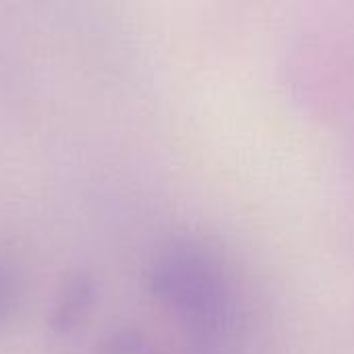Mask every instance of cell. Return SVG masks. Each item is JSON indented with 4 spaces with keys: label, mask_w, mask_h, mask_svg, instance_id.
<instances>
[{
    "label": "cell",
    "mask_w": 354,
    "mask_h": 354,
    "mask_svg": "<svg viewBox=\"0 0 354 354\" xmlns=\"http://www.w3.org/2000/svg\"><path fill=\"white\" fill-rule=\"evenodd\" d=\"M147 284L160 307L195 346L216 348L236 319V299L222 255L195 236H174L153 255Z\"/></svg>",
    "instance_id": "6da1fadb"
},
{
    "label": "cell",
    "mask_w": 354,
    "mask_h": 354,
    "mask_svg": "<svg viewBox=\"0 0 354 354\" xmlns=\"http://www.w3.org/2000/svg\"><path fill=\"white\" fill-rule=\"evenodd\" d=\"M97 282L91 274L79 272L71 276L54 297L48 313V328L58 338L77 334L91 317L97 305Z\"/></svg>",
    "instance_id": "7a4b0ae2"
},
{
    "label": "cell",
    "mask_w": 354,
    "mask_h": 354,
    "mask_svg": "<svg viewBox=\"0 0 354 354\" xmlns=\"http://www.w3.org/2000/svg\"><path fill=\"white\" fill-rule=\"evenodd\" d=\"M100 354H160L156 344L139 330L133 328H122L112 332L102 348Z\"/></svg>",
    "instance_id": "3957f363"
},
{
    "label": "cell",
    "mask_w": 354,
    "mask_h": 354,
    "mask_svg": "<svg viewBox=\"0 0 354 354\" xmlns=\"http://www.w3.org/2000/svg\"><path fill=\"white\" fill-rule=\"evenodd\" d=\"M19 301V280L10 263L0 257V326L12 315Z\"/></svg>",
    "instance_id": "277c9868"
},
{
    "label": "cell",
    "mask_w": 354,
    "mask_h": 354,
    "mask_svg": "<svg viewBox=\"0 0 354 354\" xmlns=\"http://www.w3.org/2000/svg\"><path fill=\"white\" fill-rule=\"evenodd\" d=\"M187 354H214V348H209V346H195L193 344V348Z\"/></svg>",
    "instance_id": "5b68a950"
}]
</instances>
